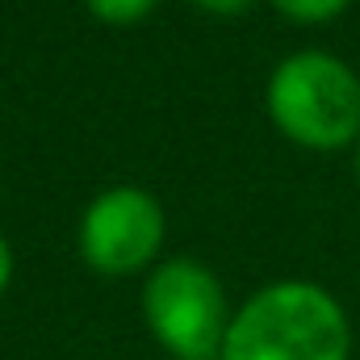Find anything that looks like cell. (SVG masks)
Segmentation results:
<instances>
[{"label":"cell","instance_id":"cell-1","mask_svg":"<svg viewBox=\"0 0 360 360\" xmlns=\"http://www.w3.org/2000/svg\"><path fill=\"white\" fill-rule=\"evenodd\" d=\"M218 360H352V323L319 281H272L231 310Z\"/></svg>","mask_w":360,"mask_h":360},{"label":"cell","instance_id":"cell-2","mask_svg":"<svg viewBox=\"0 0 360 360\" xmlns=\"http://www.w3.org/2000/svg\"><path fill=\"white\" fill-rule=\"evenodd\" d=\"M272 126L306 151H344L360 139V72L331 51H293L264 84Z\"/></svg>","mask_w":360,"mask_h":360},{"label":"cell","instance_id":"cell-3","mask_svg":"<svg viewBox=\"0 0 360 360\" xmlns=\"http://www.w3.org/2000/svg\"><path fill=\"white\" fill-rule=\"evenodd\" d=\"M143 319L176 360H218L231 306L214 269L193 256H172L143 281Z\"/></svg>","mask_w":360,"mask_h":360},{"label":"cell","instance_id":"cell-4","mask_svg":"<svg viewBox=\"0 0 360 360\" xmlns=\"http://www.w3.org/2000/svg\"><path fill=\"white\" fill-rule=\"evenodd\" d=\"M168 235L164 205L151 188L113 184L96 193L80 218V256L101 276H126L147 269Z\"/></svg>","mask_w":360,"mask_h":360},{"label":"cell","instance_id":"cell-5","mask_svg":"<svg viewBox=\"0 0 360 360\" xmlns=\"http://www.w3.org/2000/svg\"><path fill=\"white\" fill-rule=\"evenodd\" d=\"M269 4L297 25H323V21H335L352 0H269Z\"/></svg>","mask_w":360,"mask_h":360},{"label":"cell","instance_id":"cell-6","mask_svg":"<svg viewBox=\"0 0 360 360\" xmlns=\"http://www.w3.org/2000/svg\"><path fill=\"white\" fill-rule=\"evenodd\" d=\"M89 4V13L96 21H109V25H134V21H143L160 0H84Z\"/></svg>","mask_w":360,"mask_h":360},{"label":"cell","instance_id":"cell-7","mask_svg":"<svg viewBox=\"0 0 360 360\" xmlns=\"http://www.w3.org/2000/svg\"><path fill=\"white\" fill-rule=\"evenodd\" d=\"M201 13H210V17H243L256 0H193Z\"/></svg>","mask_w":360,"mask_h":360},{"label":"cell","instance_id":"cell-8","mask_svg":"<svg viewBox=\"0 0 360 360\" xmlns=\"http://www.w3.org/2000/svg\"><path fill=\"white\" fill-rule=\"evenodd\" d=\"M8 281H13V248H8V239L0 235V293L8 289Z\"/></svg>","mask_w":360,"mask_h":360},{"label":"cell","instance_id":"cell-9","mask_svg":"<svg viewBox=\"0 0 360 360\" xmlns=\"http://www.w3.org/2000/svg\"><path fill=\"white\" fill-rule=\"evenodd\" d=\"M352 168H356V180H360V139H356V147H352Z\"/></svg>","mask_w":360,"mask_h":360}]
</instances>
